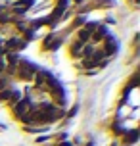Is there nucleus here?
<instances>
[{
    "instance_id": "nucleus-1",
    "label": "nucleus",
    "mask_w": 140,
    "mask_h": 146,
    "mask_svg": "<svg viewBox=\"0 0 140 146\" xmlns=\"http://www.w3.org/2000/svg\"><path fill=\"white\" fill-rule=\"evenodd\" d=\"M38 69H40V67L35 66L33 62L21 60V62L17 64V67H15V75H17V79H21V81H33L35 79V73H37Z\"/></svg>"
},
{
    "instance_id": "nucleus-2",
    "label": "nucleus",
    "mask_w": 140,
    "mask_h": 146,
    "mask_svg": "<svg viewBox=\"0 0 140 146\" xmlns=\"http://www.w3.org/2000/svg\"><path fill=\"white\" fill-rule=\"evenodd\" d=\"M31 106H33V104H31L29 98H21V100L15 104V106H12V110H14V115L17 117V119H21V117L31 110Z\"/></svg>"
},
{
    "instance_id": "nucleus-3",
    "label": "nucleus",
    "mask_w": 140,
    "mask_h": 146,
    "mask_svg": "<svg viewBox=\"0 0 140 146\" xmlns=\"http://www.w3.org/2000/svg\"><path fill=\"white\" fill-rule=\"evenodd\" d=\"M117 50H119V42L113 38V35L106 36V38H104V54H106V58L113 56Z\"/></svg>"
},
{
    "instance_id": "nucleus-4",
    "label": "nucleus",
    "mask_w": 140,
    "mask_h": 146,
    "mask_svg": "<svg viewBox=\"0 0 140 146\" xmlns=\"http://www.w3.org/2000/svg\"><path fill=\"white\" fill-rule=\"evenodd\" d=\"M106 36H110L108 29H106L104 25H98V27H96V31L92 33V36H90V42H92V44H94V42H102Z\"/></svg>"
},
{
    "instance_id": "nucleus-5",
    "label": "nucleus",
    "mask_w": 140,
    "mask_h": 146,
    "mask_svg": "<svg viewBox=\"0 0 140 146\" xmlns=\"http://www.w3.org/2000/svg\"><path fill=\"white\" fill-rule=\"evenodd\" d=\"M90 36H92V35H90L87 29H83V27L77 31V40H79L81 44H88L90 42Z\"/></svg>"
},
{
    "instance_id": "nucleus-6",
    "label": "nucleus",
    "mask_w": 140,
    "mask_h": 146,
    "mask_svg": "<svg viewBox=\"0 0 140 146\" xmlns=\"http://www.w3.org/2000/svg\"><path fill=\"white\" fill-rule=\"evenodd\" d=\"M123 135H125L127 144H134V142L138 140V129H133V131H125Z\"/></svg>"
},
{
    "instance_id": "nucleus-7",
    "label": "nucleus",
    "mask_w": 140,
    "mask_h": 146,
    "mask_svg": "<svg viewBox=\"0 0 140 146\" xmlns=\"http://www.w3.org/2000/svg\"><path fill=\"white\" fill-rule=\"evenodd\" d=\"M81 52H83V44L79 42V40H77V38H75V42L71 44V50H69V54H71V56H73V58H77V56H79V58H81Z\"/></svg>"
},
{
    "instance_id": "nucleus-8",
    "label": "nucleus",
    "mask_w": 140,
    "mask_h": 146,
    "mask_svg": "<svg viewBox=\"0 0 140 146\" xmlns=\"http://www.w3.org/2000/svg\"><path fill=\"white\" fill-rule=\"evenodd\" d=\"M79 66H81L83 69H92V67H96L98 64H96L94 60H90V58H85V60L81 62V64H79Z\"/></svg>"
},
{
    "instance_id": "nucleus-9",
    "label": "nucleus",
    "mask_w": 140,
    "mask_h": 146,
    "mask_svg": "<svg viewBox=\"0 0 140 146\" xmlns=\"http://www.w3.org/2000/svg\"><path fill=\"white\" fill-rule=\"evenodd\" d=\"M12 88H4V90H0V102H8L10 98H12Z\"/></svg>"
},
{
    "instance_id": "nucleus-10",
    "label": "nucleus",
    "mask_w": 140,
    "mask_h": 146,
    "mask_svg": "<svg viewBox=\"0 0 140 146\" xmlns=\"http://www.w3.org/2000/svg\"><path fill=\"white\" fill-rule=\"evenodd\" d=\"M35 38H37V33L29 27V29L25 31V35H23V40H25V42H29V40H35Z\"/></svg>"
},
{
    "instance_id": "nucleus-11",
    "label": "nucleus",
    "mask_w": 140,
    "mask_h": 146,
    "mask_svg": "<svg viewBox=\"0 0 140 146\" xmlns=\"http://www.w3.org/2000/svg\"><path fill=\"white\" fill-rule=\"evenodd\" d=\"M54 38H56V33H50V35H46V36H44V40H42V48H44V50L48 48V46H50V42L54 40Z\"/></svg>"
},
{
    "instance_id": "nucleus-12",
    "label": "nucleus",
    "mask_w": 140,
    "mask_h": 146,
    "mask_svg": "<svg viewBox=\"0 0 140 146\" xmlns=\"http://www.w3.org/2000/svg\"><path fill=\"white\" fill-rule=\"evenodd\" d=\"M61 42H63V38H54V40L50 42V46H48L46 50H58L59 46H61Z\"/></svg>"
},
{
    "instance_id": "nucleus-13",
    "label": "nucleus",
    "mask_w": 140,
    "mask_h": 146,
    "mask_svg": "<svg viewBox=\"0 0 140 146\" xmlns=\"http://www.w3.org/2000/svg\"><path fill=\"white\" fill-rule=\"evenodd\" d=\"M85 23H87V19H85V15H79V17H75L73 27H81V25H85Z\"/></svg>"
},
{
    "instance_id": "nucleus-14",
    "label": "nucleus",
    "mask_w": 140,
    "mask_h": 146,
    "mask_svg": "<svg viewBox=\"0 0 140 146\" xmlns=\"http://www.w3.org/2000/svg\"><path fill=\"white\" fill-rule=\"evenodd\" d=\"M8 21H12V15H10V14H2V12H0V23L6 25Z\"/></svg>"
},
{
    "instance_id": "nucleus-15",
    "label": "nucleus",
    "mask_w": 140,
    "mask_h": 146,
    "mask_svg": "<svg viewBox=\"0 0 140 146\" xmlns=\"http://www.w3.org/2000/svg\"><path fill=\"white\" fill-rule=\"evenodd\" d=\"M77 110H79V104H75V106H73V110H71V111H69L67 115H69V117H73L75 113H77Z\"/></svg>"
},
{
    "instance_id": "nucleus-16",
    "label": "nucleus",
    "mask_w": 140,
    "mask_h": 146,
    "mask_svg": "<svg viewBox=\"0 0 140 146\" xmlns=\"http://www.w3.org/2000/svg\"><path fill=\"white\" fill-rule=\"evenodd\" d=\"M59 146H71V142H67V140H63V142H59Z\"/></svg>"
}]
</instances>
